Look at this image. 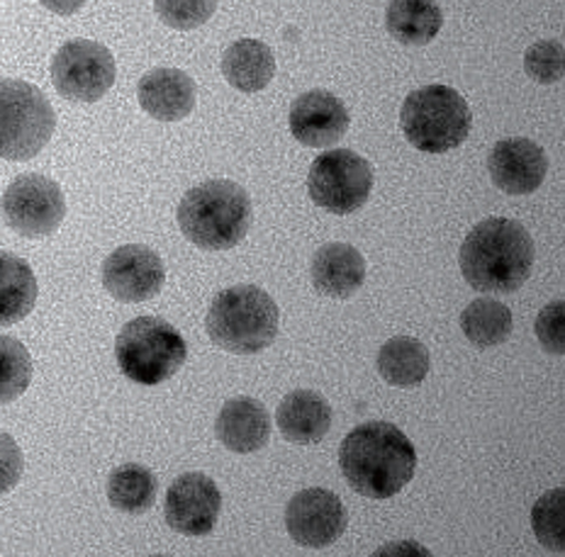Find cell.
I'll return each instance as SVG.
<instances>
[{
	"label": "cell",
	"instance_id": "cell-2",
	"mask_svg": "<svg viewBox=\"0 0 565 557\" xmlns=\"http://www.w3.org/2000/svg\"><path fill=\"white\" fill-rule=\"evenodd\" d=\"M534 256V239L524 224L508 217H488L468 232L458 266L473 290L508 294L520 290L532 276Z\"/></svg>",
	"mask_w": 565,
	"mask_h": 557
},
{
	"label": "cell",
	"instance_id": "cell-18",
	"mask_svg": "<svg viewBox=\"0 0 565 557\" xmlns=\"http://www.w3.org/2000/svg\"><path fill=\"white\" fill-rule=\"evenodd\" d=\"M366 282V258L344 242L324 244L312 256V286L332 300H349Z\"/></svg>",
	"mask_w": 565,
	"mask_h": 557
},
{
	"label": "cell",
	"instance_id": "cell-1",
	"mask_svg": "<svg viewBox=\"0 0 565 557\" xmlns=\"http://www.w3.org/2000/svg\"><path fill=\"white\" fill-rule=\"evenodd\" d=\"M339 468L351 490L383 502L403 492L417 472V450L391 421H369L347 433Z\"/></svg>",
	"mask_w": 565,
	"mask_h": 557
},
{
	"label": "cell",
	"instance_id": "cell-23",
	"mask_svg": "<svg viewBox=\"0 0 565 557\" xmlns=\"http://www.w3.org/2000/svg\"><path fill=\"white\" fill-rule=\"evenodd\" d=\"M375 367L387 385L393 387H417L431 371V355L419 339L395 336L383 343L375 358Z\"/></svg>",
	"mask_w": 565,
	"mask_h": 557
},
{
	"label": "cell",
	"instance_id": "cell-9",
	"mask_svg": "<svg viewBox=\"0 0 565 557\" xmlns=\"http://www.w3.org/2000/svg\"><path fill=\"white\" fill-rule=\"evenodd\" d=\"M6 224L25 239L52 236L66 217L64 191L52 178L40 173L18 175L0 200Z\"/></svg>",
	"mask_w": 565,
	"mask_h": 557
},
{
	"label": "cell",
	"instance_id": "cell-26",
	"mask_svg": "<svg viewBox=\"0 0 565 557\" xmlns=\"http://www.w3.org/2000/svg\"><path fill=\"white\" fill-rule=\"evenodd\" d=\"M32 383V358L25 343L0 334V407L20 399Z\"/></svg>",
	"mask_w": 565,
	"mask_h": 557
},
{
	"label": "cell",
	"instance_id": "cell-13",
	"mask_svg": "<svg viewBox=\"0 0 565 557\" xmlns=\"http://www.w3.org/2000/svg\"><path fill=\"white\" fill-rule=\"evenodd\" d=\"M347 526L349 514L344 502L322 488L298 492L286 506V528L302 548H327L344 536Z\"/></svg>",
	"mask_w": 565,
	"mask_h": 557
},
{
	"label": "cell",
	"instance_id": "cell-27",
	"mask_svg": "<svg viewBox=\"0 0 565 557\" xmlns=\"http://www.w3.org/2000/svg\"><path fill=\"white\" fill-rule=\"evenodd\" d=\"M536 540L551 553H565V490H551L539 496L532 508Z\"/></svg>",
	"mask_w": 565,
	"mask_h": 557
},
{
	"label": "cell",
	"instance_id": "cell-11",
	"mask_svg": "<svg viewBox=\"0 0 565 557\" xmlns=\"http://www.w3.org/2000/svg\"><path fill=\"white\" fill-rule=\"evenodd\" d=\"M100 278L103 288L117 302L137 304L157 298L163 290L167 266L154 248L145 244H125L103 260Z\"/></svg>",
	"mask_w": 565,
	"mask_h": 557
},
{
	"label": "cell",
	"instance_id": "cell-20",
	"mask_svg": "<svg viewBox=\"0 0 565 557\" xmlns=\"http://www.w3.org/2000/svg\"><path fill=\"white\" fill-rule=\"evenodd\" d=\"M222 76L239 93L264 90L276 76L274 52L258 40H237L222 54Z\"/></svg>",
	"mask_w": 565,
	"mask_h": 557
},
{
	"label": "cell",
	"instance_id": "cell-28",
	"mask_svg": "<svg viewBox=\"0 0 565 557\" xmlns=\"http://www.w3.org/2000/svg\"><path fill=\"white\" fill-rule=\"evenodd\" d=\"M154 10L171 30H195L215 15L217 0H154Z\"/></svg>",
	"mask_w": 565,
	"mask_h": 557
},
{
	"label": "cell",
	"instance_id": "cell-4",
	"mask_svg": "<svg viewBox=\"0 0 565 557\" xmlns=\"http://www.w3.org/2000/svg\"><path fill=\"white\" fill-rule=\"evenodd\" d=\"M276 300L256 286H234L215 294L205 317L207 336L227 353H262L278 336Z\"/></svg>",
	"mask_w": 565,
	"mask_h": 557
},
{
	"label": "cell",
	"instance_id": "cell-12",
	"mask_svg": "<svg viewBox=\"0 0 565 557\" xmlns=\"http://www.w3.org/2000/svg\"><path fill=\"white\" fill-rule=\"evenodd\" d=\"M222 512V492L215 480L203 472H185L175 478L163 502L167 524L188 538H200L215 531Z\"/></svg>",
	"mask_w": 565,
	"mask_h": 557
},
{
	"label": "cell",
	"instance_id": "cell-3",
	"mask_svg": "<svg viewBox=\"0 0 565 557\" xmlns=\"http://www.w3.org/2000/svg\"><path fill=\"white\" fill-rule=\"evenodd\" d=\"M252 197L227 178L191 188L179 205V227L203 251H227L239 246L252 227Z\"/></svg>",
	"mask_w": 565,
	"mask_h": 557
},
{
	"label": "cell",
	"instance_id": "cell-5",
	"mask_svg": "<svg viewBox=\"0 0 565 557\" xmlns=\"http://www.w3.org/2000/svg\"><path fill=\"white\" fill-rule=\"evenodd\" d=\"M399 127L417 151L449 153L468 139L473 129V113L456 88L431 83L405 98Z\"/></svg>",
	"mask_w": 565,
	"mask_h": 557
},
{
	"label": "cell",
	"instance_id": "cell-17",
	"mask_svg": "<svg viewBox=\"0 0 565 557\" xmlns=\"http://www.w3.org/2000/svg\"><path fill=\"white\" fill-rule=\"evenodd\" d=\"M215 436L232 453H256L270 438V414L254 397H232L217 414Z\"/></svg>",
	"mask_w": 565,
	"mask_h": 557
},
{
	"label": "cell",
	"instance_id": "cell-22",
	"mask_svg": "<svg viewBox=\"0 0 565 557\" xmlns=\"http://www.w3.org/2000/svg\"><path fill=\"white\" fill-rule=\"evenodd\" d=\"M385 28L399 44L424 46L441 32L444 13L437 0H391Z\"/></svg>",
	"mask_w": 565,
	"mask_h": 557
},
{
	"label": "cell",
	"instance_id": "cell-6",
	"mask_svg": "<svg viewBox=\"0 0 565 557\" xmlns=\"http://www.w3.org/2000/svg\"><path fill=\"white\" fill-rule=\"evenodd\" d=\"M120 373L137 385L157 387L181 371L188 358L185 339L167 319L137 317L115 339Z\"/></svg>",
	"mask_w": 565,
	"mask_h": 557
},
{
	"label": "cell",
	"instance_id": "cell-30",
	"mask_svg": "<svg viewBox=\"0 0 565 557\" xmlns=\"http://www.w3.org/2000/svg\"><path fill=\"white\" fill-rule=\"evenodd\" d=\"M536 336L541 349L551 355L565 353V302L553 300L536 317Z\"/></svg>",
	"mask_w": 565,
	"mask_h": 557
},
{
	"label": "cell",
	"instance_id": "cell-15",
	"mask_svg": "<svg viewBox=\"0 0 565 557\" xmlns=\"http://www.w3.org/2000/svg\"><path fill=\"white\" fill-rule=\"evenodd\" d=\"M492 183L508 195H532L548 171L546 151L524 137L500 139L488 159Z\"/></svg>",
	"mask_w": 565,
	"mask_h": 557
},
{
	"label": "cell",
	"instance_id": "cell-32",
	"mask_svg": "<svg viewBox=\"0 0 565 557\" xmlns=\"http://www.w3.org/2000/svg\"><path fill=\"white\" fill-rule=\"evenodd\" d=\"M42 8L50 10V13H56V15H76L81 8H84L88 0H40Z\"/></svg>",
	"mask_w": 565,
	"mask_h": 557
},
{
	"label": "cell",
	"instance_id": "cell-8",
	"mask_svg": "<svg viewBox=\"0 0 565 557\" xmlns=\"http://www.w3.org/2000/svg\"><path fill=\"white\" fill-rule=\"evenodd\" d=\"M373 191V169L361 153L332 149L315 159L308 175V193L317 207L332 215H351L369 203Z\"/></svg>",
	"mask_w": 565,
	"mask_h": 557
},
{
	"label": "cell",
	"instance_id": "cell-33",
	"mask_svg": "<svg viewBox=\"0 0 565 557\" xmlns=\"http://www.w3.org/2000/svg\"><path fill=\"white\" fill-rule=\"evenodd\" d=\"M397 553H417V555H429L427 550H422L419 543H393L385 545L383 550H379V555H397Z\"/></svg>",
	"mask_w": 565,
	"mask_h": 557
},
{
	"label": "cell",
	"instance_id": "cell-19",
	"mask_svg": "<svg viewBox=\"0 0 565 557\" xmlns=\"http://www.w3.org/2000/svg\"><path fill=\"white\" fill-rule=\"evenodd\" d=\"M276 426L288 443H320L332 429V405L315 389H296L278 405Z\"/></svg>",
	"mask_w": 565,
	"mask_h": 557
},
{
	"label": "cell",
	"instance_id": "cell-21",
	"mask_svg": "<svg viewBox=\"0 0 565 557\" xmlns=\"http://www.w3.org/2000/svg\"><path fill=\"white\" fill-rule=\"evenodd\" d=\"M40 286L25 258L0 251V326L22 322L38 304Z\"/></svg>",
	"mask_w": 565,
	"mask_h": 557
},
{
	"label": "cell",
	"instance_id": "cell-14",
	"mask_svg": "<svg viewBox=\"0 0 565 557\" xmlns=\"http://www.w3.org/2000/svg\"><path fill=\"white\" fill-rule=\"evenodd\" d=\"M349 110L334 93L315 88L302 93L290 105L288 127L292 139L302 147L327 149L344 139L349 132Z\"/></svg>",
	"mask_w": 565,
	"mask_h": 557
},
{
	"label": "cell",
	"instance_id": "cell-10",
	"mask_svg": "<svg viewBox=\"0 0 565 557\" xmlns=\"http://www.w3.org/2000/svg\"><path fill=\"white\" fill-rule=\"evenodd\" d=\"M117 76L108 46L93 40H71L52 58V83L71 103H98Z\"/></svg>",
	"mask_w": 565,
	"mask_h": 557
},
{
	"label": "cell",
	"instance_id": "cell-24",
	"mask_svg": "<svg viewBox=\"0 0 565 557\" xmlns=\"http://www.w3.org/2000/svg\"><path fill=\"white\" fill-rule=\"evenodd\" d=\"M108 502L113 508L129 516L147 514L151 506L157 504L159 494V480L154 472L139 462H125V465L115 468L108 478Z\"/></svg>",
	"mask_w": 565,
	"mask_h": 557
},
{
	"label": "cell",
	"instance_id": "cell-29",
	"mask_svg": "<svg viewBox=\"0 0 565 557\" xmlns=\"http://www.w3.org/2000/svg\"><path fill=\"white\" fill-rule=\"evenodd\" d=\"M524 68L536 83H558L565 76V50L558 40H541L529 46L524 54Z\"/></svg>",
	"mask_w": 565,
	"mask_h": 557
},
{
	"label": "cell",
	"instance_id": "cell-7",
	"mask_svg": "<svg viewBox=\"0 0 565 557\" xmlns=\"http://www.w3.org/2000/svg\"><path fill=\"white\" fill-rule=\"evenodd\" d=\"M56 113L44 93L20 78H0V159L30 161L50 144Z\"/></svg>",
	"mask_w": 565,
	"mask_h": 557
},
{
	"label": "cell",
	"instance_id": "cell-16",
	"mask_svg": "<svg viewBox=\"0 0 565 557\" xmlns=\"http://www.w3.org/2000/svg\"><path fill=\"white\" fill-rule=\"evenodd\" d=\"M137 100L154 120L181 122L195 110V81L181 68H151L139 78Z\"/></svg>",
	"mask_w": 565,
	"mask_h": 557
},
{
	"label": "cell",
	"instance_id": "cell-25",
	"mask_svg": "<svg viewBox=\"0 0 565 557\" xmlns=\"http://www.w3.org/2000/svg\"><path fill=\"white\" fill-rule=\"evenodd\" d=\"M461 329L466 339L478 349L500 346L510 339L514 317L508 304L492 298H478L461 312Z\"/></svg>",
	"mask_w": 565,
	"mask_h": 557
},
{
	"label": "cell",
	"instance_id": "cell-31",
	"mask_svg": "<svg viewBox=\"0 0 565 557\" xmlns=\"http://www.w3.org/2000/svg\"><path fill=\"white\" fill-rule=\"evenodd\" d=\"M25 470V456L10 433L0 431V496L13 492Z\"/></svg>",
	"mask_w": 565,
	"mask_h": 557
}]
</instances>
